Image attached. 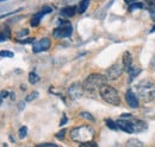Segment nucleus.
<instances>
[{
	"label": "nucleus",
	"instance_id": "nucleus-1",
	"mask_svg": "<svg viewBox=\"0 0 155 147\" xmlns=\"http://www.w3.org/2000/svg\"><path fill=\"white\" fill-rule=\"evenodd\" d=\"M137 95L143 102H152L155 99V84L150 80H143L136 86Z\"/></svg>",
	"mask_w": 155,
	"mask_h": 147
},
{
	"label": "nucleus",
	"instance_id": "nucleus-2",
	"mask_svg": "<svg viewBox=\"0 0 155 147\" xmlns=\"http://www.w3.org/2000/svg\"><path fill=\"white\" fill-rule=\"evenodd\" d=\"M106 76H103L101 74H91L87 76V78L82 83L84 90L88 92H94L99 90L104 84H106Z\"/></svg>",
	"mask_w": 155,
	"mask_h": 147
},
{
	"label": "nucleus",
	"instance_id": "nucleus-3",
	"mask_svg": "<svg viewBox=\"0 0 155 147\" xmlns=\"http://www.w3.org/2000/svg\"><path fill=\"white\" fill-rule=\"evenodd\" d=\"M94 136V129L90 126H79L71 130V139L75 142L91 141Z\"/></svg>",
	"mask_w": 155,
	"mask_h": 147
},
{
	"label": "nucleus",
	"instance_id": "nucleus-4",
	"mask_svg": "<svg viewBox=\"0 0 155 147\" xmlns=\"http://www.w3.org/2000/svg\"><path fill=\"white\" fill-rule=\"evenodd\" d=\"M99 94H100V97L105 102H107L110 105H114V106H119L120 105V96L114 87L104 84L99 89Z\"/></svg>",
	"mask_w": 155,
	"mask_h": 147
},
{
	"label": "nucleus",
	"instance_id": "nucleus-5",
	"mask_svg": "<svg viewBox=\"0 0 155 147\" xmlns=\"http://www.w3.org/2000/svg\"><path fill=\"white\" fill-rule=\"evenodd\" d=\"M60 23H61V25L54 30L53 36L55 37V38H58V39H60V38H67V37L72 36L73 26L71 25V23L67 21V20H63V21L61 20Z\"/></svg>",
	"mask_w": 155,
	"mask_h": 147
},
{
	"label": "nucleus",
	"instance_id": "nucleus-6",
	"mask_svg": "<svg viewBox=\"0 0 155 147\" xmlns=\"http://www.w3.org/2000/svg\"><path fill=\"white\" fill-rule=\"evenodd\" d=\"M124 71V67H123V63L118 62V63H115L114 65H111L107 71H106V78L109 81H115L117 78L120 77V75Z\"/></svg>",
	"mask_w": 155,
	"mask_h": 147
},
{
	"label": "nucleus",
	"instance_id": "nucleus-7",
	"mask_svg": "<svg viewBox=\"0 0 155 147\" xmlns=\"http://www.w3.org/2000/svg\"><path fill=\"white\" fill-rule=\"evenodd\" d=\"M51 45V42L49 38H42L41 40L36 42L34 45H32V51L35 54H38L42 51H47Z\"/></svg>",
	"mask_w": 155,
	"mask_h": 147
},
{
	"label": "nucleus",
	"instance_id": "nucleus-8",
	"mask_svg": "<svg viewBox=\"0 0 155 147\" xmlns=\"http://www.w3.org/2000/svg\"><path fill=\"white\" fill-rule=\"evenodd\" d=\"M117 126H118V129L124 130L125 133H135L134 124H133V121H130V120L120 119V120L117 121Z\"/></svg>",
	"mask_w": 155,
	"mask_h": 147
},
{
	"label": "nucleus",
	"instance_id": "nucleus-9",
	"mask_svg": "<svg viewBox=\"0 0 155 147\" xmlns=\"http://www.w3.org/2000/svg\"><path fill=\"white\" fill-rule=\"evenodd\" d=\"M82 84H80V83H73L69 88H68V94H69V96L72 97V99H79V97H81L82 96Z\"/></svg>",
	"mask_w": 155,
	"mask_h": 147
},
{
	"label": "nucleus",
	"instance_id": "nucleus-10",
	"mask_svg": "<svg viewBox=\"0 0 155 147\" xmlns=\"http://www.w3.org/2000/svg\"><path fill=\"white\" fill-rule=\"evenodd\" d=\"M125 101H127V103H128L129 107H131V108H138V99H137V96L134 94L133 90L129 89L128 92H125Z\"/></svg>",
	"mask_w": 155,
	"mask_h": 147
},
{
	"label": "nucleus",
	"instance_id": "nucleus-11",
	"mask_svg": "<svg viewBox=\"0 0 155 147\" xmlns=\"http://www.w3.org/2000/svg\"><path fill=\"white\" fill-rule=\"evenodd\" d=\"M122 63H123V67H124V70L125 71H130L131 67H133V56L129 51H125L123 54V57H122Z\"/></svg>",
	"mask_w": 155,
	"mask_h": 147
},
{
	"label": "nucleus",
	"instance_id": "nucleus-12",
	"mask_svg": "<svg viewBox=\"0 0 155 147\" xmlns=\"http://www.w3.org/2000/svg\"><path fill=\"white\" fill-rule=\"evenodd\" d=\"M133 124H134V129H135V133H140V132H143L147 129V124L144 121H141V120H133Z\"/></svg>",
	"mask_w": 155,
	"mask_h": 147
},
{
	"label": "nucleus",
	"instance_id": "nucleus-13",
	"mask_svg": "<svg viewBox=\"0 0 155 147\" xmlns=\"http://www.w3.org/2000/svg\"><path fill=\"white\" fill-rule=\"evenodd\" d=\"M75 6H67V7H63L61 10V14L64 16V17H73L75 14Z\"/></svg>",
	"mask_w": 155,
	"mask_h": 147
},
{
	"label": "nucleus",
	"instance_id": "nucleus-14",
	"mask_svg": "<svg viewBox=\"0 0 155 147\" xmlns=\"http://www.w3.org/2000/svg\"><path fill=\"white\" fill-rule=\"evenodd\" d=\"M125 147H143V142L140 141V140L136 139V138H131V139H129V140L127 141Z\"/></svg>",
	"mask_w": 155,
	"mask_h": 147
},
{
	"label": "nucleus",
	"instance_id": "nucleus-15",
	"mask_svg": "<svg viewBox=\"0 0 155 147\" xmlns=\"http://www.w3.org/2000/svg\"><path fill=\"white\" fill-rule=\"evenodd\" d=\"M44 16V13L41 11V12H37L36 14H34V17L31 19V21H30V24H31V26H37L39 24V21H41V19L42 17Z\"/></svg>",
	"mask_w": 155,
	"mask_h": 147
},
{
	"label": "nucleus",
	"instance_id": "nucleus-16",
	"mask_svg": "<svg viewBox=\"0 0 155 147\" xmlns=\"http://www.w3.org/2000/svg\"><path fill=\"white\" fill-rule=\"evenodd\" d=\"M90 1H91V0H81L80 4H79V7H78V12H79V13L86 12L87 7L90 6Z\"/></svg>",
	"mask_w": 155,
	"mask_h": 147
},
{
	"label": "nucleus",
	"instance_id": "nucleus-17",
	"mask_svg": "<svg viewBox=\"0 0 155 147\" xmlns=\"http://www.w3.org/2000/svg\"><path fill=\"white\" fill-rule=\"evenodd\" d=\"M140 73H141V69H140V68H137V67H131V69H130V71H129V75H130L129 82H133V80L135 78L137 75H140Z\"/></svg>",
	"mask_w": 155,
	"mask_h": 147
},
{
	"label": "nucleus",
	"instance_id": "nucleus-18",
	"mask_svg": "<svg viewBox=\"0 0 155 147\" xmlns=\"http://www.w3.org/2000/svg\"><path fill=\"white\" fill-rule=\"evenodd\" d=\"M39 81V76L36 73H30L29 74V82L31 84H35Z\"/></svg>",
	"mask_w": 155,
	"mask_h": 147
},
{
	"label": "nucleus",
	"instance_id": "nucleus-19",
	"mask_svg": "<svg viewBox=\"0 0 155 147\" xmlns=\"http://www.w3.org/2000/svg\"><path fill=\"white\" fill-rule=\"evenodd\" d=\"M80 116H81L82 119L88 120V121H92V122L94 121V117H93V116H92L90 113H87V111H81V113H80Z\"/></svg>",
	"mask_w": 155,
	"mask_h": 147
},
{
	"label": "nucleus",
	"instance_id": "nucleus-20",
	"mask_svg": "<svg viewBox=\"0 0 155 147\" xmlns=\"http://www.w3.org/2000/svg\"><path fill=\"white\" fill-rule=\"evenodd\" d=\"M143 7V4H141V2H131L130 4V6H129V10L130 11H134V10H136V8H142Z\"/></svg>",
	"mask_w": 155,
	"mask_h": 147
},
{
	"label": "nucleus",
	"instance_id": "nucleus-21",
	"mask_svg": "<svg viewBox=\"0 0 155 147\" xmlns=\"http://www.w3.org/2000/svg\"><path fill=\"white\" fill-rule=\"evenodd\" d=\"M38 97V92H32L30 95H28L26 96V102H31V101H34L35 99H37Z\"/></svg>",
	"mask_w": 155,
	"mask_h": 147
},
{
	"label": "nucleus",
	"instance_id": "nucleus-22",
	"mask_svg": "<svg viewBox=\"0 0 155 147\" xmlns=\"http://www.w3.org/2000/svg\"><path fill=\"white\" fill-rule=\"evenodd\" d=\"M79 147H98V145L94 142V141H86V142H81Z\"/></svg>",
	"mask_w": 155,
	"mask_h": 147
},
{
	"label": "nucleus",
	"instance_id": "nucleus-23",
	"mask_svg": "<svg viewBox=\"0 0 155 147\" xmlns=\"http://www.w3.org/2000/svg\"><path fill=\"white\" fill-rule=\"evenodd\" d=\"M106 126L111 129H118L117 122H114V121H112V120H110V119H107V120H106Z\"/></svg>",
	"mask_w": 155,
	"mask_h": 147
},
{
	"label": "nucleus",
	"instance_id": "nucleus-24",
	"mask_svg": "<svg viewBox=\"0 0 155 147\" xmlns=\"http://www.w3.org/2000/svg\"><path fill=\"white\" fill-rule=\"evenodd\" d=\"M0 56L1 57H7V58H12L15 54L13 52H11V51H7V50H1L0 51Z\"/></svg>",
	"mask_w": 155,
	"mask_h": 147
},
{
	"label": "nucleus",
	"instance_id": "nucleus-25",
	"mask_svg": "<svg viewBox=\"0 0 155 147\" xmlns=\"http://www.w3.org/2000/svg\"><path fill=\"white\" fill-rule=\"evenodd\" d=\"M26 134H28V128H26L25 126H23V127L19 129V133H18V135H19L20 139H24V138L26 136Z\"/></svg>",
	"mask_w": 155,
	"mask_h": 147
},
{
	"label": "nucleus",
	"instance_id": "nucleus-26",
	"mask_svg": "<svg viewBox=\"0 0 155 147\" xmlns=\"http://www.w3.org/2000/svg\"><path fill=\"white\" fill-rule=\"evenodd\" d=\"M28 33H29V30H28V29H23V30H20L19 32L17 33V37H18V38H21V37L26 36Z\"/></svg>",
	"mask_w": 155,
	"mask_h": 147
},
{
	"label": "nucleus",
	"instance_id": "nucleus-27",
	"mask_svg": "<svg viewBox=\"0 0 155 147\" xmlns=\"http://www.w3.org/2000/svg\"><path fill=\"white\" fill-rule=\"evenodd\" d=\"M64 135H66V129H62V130H60L58 134H56V138L60 139V140H62L64 138Z\"/></svg>",
	"mask_w": 155,
	"mask_h": 147
},
{
	"label": "nucleus",
	"instance_id": "nucleus-28",
	"mask_svg": "<svg viewBox=\"0 0 155 147\" xmlns=\"http://www.w3.org/2000/svg\"><path fill=\"white\" fill-rule=\"evenodd\" d=\"M34 40H35V38H28V39H23V40L18 39V42L21 43V44H29V43H32Z\"/></svg>",
	"mask_w": 155,
	"mask_h": 147
},
{
	"label": "nucleus",
	"instance_id": "nucleus-29",
	"mask_svg": "<svg viewBox=\"0 0 155 147\" xmlns=\"http://www.w3.org/2000/svg\"><path fill=\"white\" fill-rule=\"evenodd\" d=\"M53 10H51V7L50 6H43L42 7V12L44 13V14H47V13H50Z\"/></svg>",
	"mask_w": 155,
	"mask_h": 147
},
{
	"label": "nucleus",
	"instance_id": "nucleus-30",
	"mask_svg": "<svg viewBox=\"0 0 155 147\" xmlns=\"http://www.w3.org/2000/svg\"><path fill=\"white\" fill-rule=\"evenodd\" d=\"M67 121H68V119H67L66 114H63V116H62V119H61V121H60V126H63V125H66V124H67Z\"/></svg>",
	"mask_w": 155,
	"mask_h": 147
},
{
	"label": "nucleus",
	"instance_id": "nucleus-31",
	"mask_svg": "<svg viewBox=\"0 0 155 147\" xmlns=\"http://www.w3.org/2000/svg\"><path fill=\"white\" fill-rule=\"evenodd\" d=\"M36 147H58V146L55 145V144H42V145H38V146Z\"/></svg>",
	"mask_w": 155,
	"mask_h": 147
},
{
	"label": "nucleus",
	"instance_id": "nucleus-32",
	"mask_svg": "<svg viewBox=\"0 0 155 147\" xmlns=\"http://www.w3.org/2000/svg\"><path fill=\"white\" fill-rule=\"evenodd\" d=\"M7 96H8V92H6V90H2V92H0V99H5Z\"/></svg>",
	"mask_w": 155,
	"mask_h": 147
},
{
	"label": "nucleus",
	"instance_id": "nucleus-33",
	"mask_svg": "<svg viewBox=\"0 0 155 147\" xmlns=\"http://www.w3.org/2000/svg\"><path fill=\"white\" fill-rule=\"evenodd\" d=\"M24 108H25V102H24V101H21V102H19V103H18V109L23 110Z\"/></svg>",
	"mask_w": 155,
	"mask_h": 147
},
{
	"label": "nucleus",
	"instance_id": "nucleus-34",
	"mask_svg": "<svg viewBox=\"0 0 155 147\" xmlns=\"http://www.w3.org/2000/svg\"><path fill=\"white\" fill-rule=\"evenodd\" d=\"M150 68H152L153 70H155V56L152 58V61H150Z\"/></svg>",
	"mask_w": 155,
	"mask_h": 147
},
{
	"label": "nucleus",
	"instance_id": "nucleus-35",
	"mask_svg": "<svg viewBox=\"0 0 155 147\" xmlns=\"http://www.w3.org/2000/svg\"><path fill=\"white\" fill-rule=\"evenodd\" d=\"M150 14H152V19H153V20L155 21V12H153V13H150Z\"/></svg>",
	"mask_w": 155,
	"mask_h": 147
},
{
	"label": "nucleus",
	"instance_id": "nucleus-36",
	"mask_svg": "<svg viewBox=\"0 0 155 147\" xmlns=\"http://www.w3.org/2000/svg\"><path fill=\"white\" fill-rule=\"evenodd\" d=\"M10 95H11V99H12V100H13V99H15V94H13V92H12V94H10Z\"/></svg>",
	"mask_w": 155,
	"mask_h": 147
},
{
	"label": "nucleus",
	"instance_id": "nucleus-37",
	"mask_svg": "<svg viewBox=\"0 0 155 147\" xmlns=\"http://www.w3.org/2000/svg\"><path fill=\"white\" fill-rule=\"evenodd\" d=\"M154 31H155V26H154V27H153V30H152L150 32H154Z\"/></svg>",
	"mask_w": 155,
	"mask_h": 147
},
{
	"label": "nucleus",
	"instance_id": "nucleus-38",
	"mask_svg": "<svg viewBox=\"0 0 155 147\" xmlns=\"http://www.w3.org/2000/svg\"><path fill=\"white\" fill-rule=\"evenodd\" d=\"M2 1H6V0H0V2H2Z\"/></svg>",
	"mask_w": 155,
	"mask_h": 147
}]
</instances>
